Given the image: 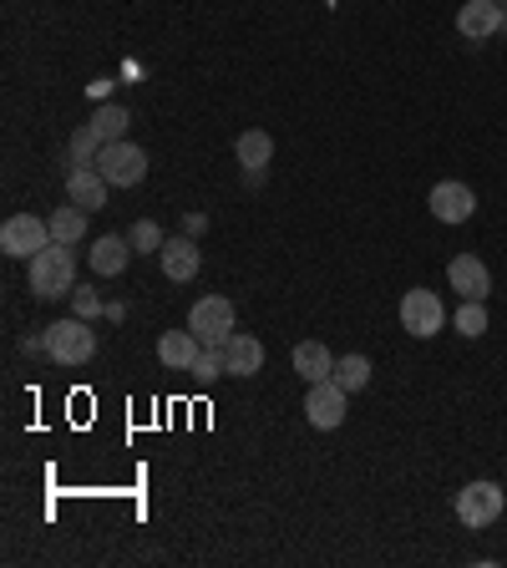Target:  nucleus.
<instances>
[{
	"mask_svg": "<svg viewBox=\"0 0 507 568\" xmlns=\"http://www.w3.org/2000/svg\"><path fill=\"white\" fill-rule=\"evenodd\" d=\"M31 265V295L37 300H61V295L76 290V255L72 244H56L51 239L37 259H25Z\"/></svg>",
	"mask_w": 507,
	"mask_h": 568,
	"instance_id": "1",
	"label": "nucleus"
},
{
	"mask_svg": "<svg viewBox=\"0 0 507 568\" xmlns=\"http://www.w3.org/2000/svg\"><path fill=\"white\" fill-rule=\"evenodd\" d=\"M41 340H46L51 365H86L92 355H97V335H92V320H82V314L46 326V335H41Z\"/></svg>",
	"mask_w": 507,
	"mask_h": 568,
	"instance_id": "2",
	"label": "nucleus"
},
{
	"mask_svg": "<svg viewBox=\"0 0 507 568\" xmlns=\"http://www.w3.org/2000/svg\"><path fill=\"white\" fill-rule=\"evenodd\" d=\"M188 330H194L204 345H229L239 330H234V300L229 295H204L188 310Z\"/></svg>",
	"mask_w": 507,
	"mask_h": 568,
	"instance_id": "3",
	"label": "nucleus"
},
{
	"mask_svg": "<svg viewBox=\"0 0 507 568\" xmlns=\"http://www.w3.org/2000/svg\"><path fill=\"white\" fill-rule=\"evenodd\" d=\"M46 244H51V218L11 214L0 224V249H6V259H37Z\"/></svg>",
	"mask_w": 507,
	"mask_h": 568,
	"instance_id": "4",
	"label": "nucleus"
},
{
	"mask_svg": "<svg viewBox=\"0 0 507 568\" xmlns=\"http://www.w3.org/2000/svg\"><path fill=\"white\" fill-rule=\"evenodd\" d=\"M92 168H97L102 178L112 183V188H137V183L147 178V153H143L137 143H127V137H122V143H107V147H102Z\"/></svg>",
	"mask_w": 507,
	"mask_h": 568,
	"instance_id": "5",
	"label": "nucleus"
},
{
	"mask_svg": "<svg viewBox=\"0 0 507 568\" xmlns=\"http://www.w3.org/2000/svg\"><path fill=\"white\" fill-rule=\"evenodd\" d=\"M345 406H351V391L340 386L335 375L330 381H310V391H304V422L314 432H335L345 422Z\"/></svg>",
	"mask_w": 507,
	"mask_h": 568,
	"instance_id": "6",
	"label": "nucleus"
},
{
	"mask_svg": "<svg viewBox=\"0 0 507 568\" xmlns=\"http://www.w3.org/2000/svg\"><path fill=\"white\" fill-rule=\"evenodd\" d=\"M503 508H507V497H503V487H497V483H467L457 493L462 528H487V523L503 518Z\"/></svg>",
	"mask_w": 507,
	"mask_h": 568,
	"instance_id": "7",
	"label": "nucleus"
},
{
	"mask_svg": "<svg viewBox=\"0 0 507 568\" xmlns=\"http://www.w3.org/2000/svg\"><path fill=\"white\" fill-rule=\"evenodd\" d=\"M401 326H406V335H416V340H432L436 330L447 326V310H442L436 290H406L401 295Z\"/></svg>",
	"mask_w": 507,
	"mask_h": 568,
	"instance_id": "8",
	"label": "nucleus"
},
{
	"mask_svg": "<svg viewBox=\"0 0 507 568\" xmlns=\"http://www.w3.org/2000/svg\"><path fill=\"white\" fill-rule=\"evenodd\" d=\"M432 214H436V224H467V218L477 214V194H472L467 183H457V178L436 183L432 188Z\"/></svg>",
	"mask_w": 507,
	"mask_h": 568,
	"instance_id": "9",
	"label": "nucleus"
},
{
	"mask_svg": "<svg viewBox=\"0 0 507 568\" xmlns=\"http://www.w3.org/2000/svg\"><path fill=\"white\" fill-rule=\"evenodd\" d=\"M157 265H163V275H168L173 285H194L198 265H204L194 234H183V239H168V244H163V249H157Z\"/></svg>",
	"mask_w": 507,
	"mask_h": 568,
	"instance_id": "10",
	"label": "nucleus"
},
{
	"mask_svg": "<svg viewBox=\"0 0 507 568\" xmlns=\"http://www.w3.org/2000/svg\"><path fill=\"white\" fill-rule=\"evenodd\" d=\"M503 0H467L457 11V31L467 41H487V37H497L503 31Z\"/></svg>",
	"mask_w": 507,
	"mask_h": 568,
	"instance_id": "11",
	"label": "nucleus"
},
{
	"mask_svg": "<svg viewBox=\"0 0 507 568\" xmlns=\"http://www.w3.org/2000/svg\"><path fill=\"white\" fill-rule=\"evenodd\" d=\"M447 285L462 295V300H487V290H493V275H487V265L477 255H457L447 265Z\"/></svg>",
	"mask_w": 507,
	"mask_h": 568,
	"instance_id": "12",
	"label": "nucleus"
},
{
	"mask_svg": "<svg viewBox=\"0 0 507 568\" xmlns=\"http://www.w3.org/2000/svg\"><path fill=\"white\" fill-rule=\"evenodd\" d=\"M107 194H112V183L102 178L97 168H72V173H66V198H72V204H82L86 214L107 208Z\"/></svg>",
	"mask_w": 507,
	"mask_h": 568,
	"instance_id": "13",
	"label": "nucleus"
},
{
	"mask_svg": "<svg viewBox=\"0 0 507 568\" xmlns=\"http://www.w3.org/2000/svg\"><path fill=\"white\" fill-rule=\"evenodd\" d=\"M198 355H204V340L194 330H168V335L157 340V361L168 365V371H194Z\"/></svg>",
	"mask_w": 507,
	"mask_h": 568,
	"instance_id": "14",
	"label": "nucleus"
},
{
	"mask_svg": "<svg viewBox=\"0 0 507 568\" xmlns=\"http://www.w3.org/2000/svg\"><path fill=\"white\" fill-rule=\"evenodd\" d=\"M133 255H137V249H133V239H127V234H102V239L92 244V269H97L102 279H117Z\"/></svg>",
	"mask_w": 507,
	"mask_h": 568,
	"instance_id": "15",
	"label": "nucleus"
},
{
	"mask_svg": "<svg viewBox=\"0 0 507 568\" xmlns=\"http://www.w3.org/2000/svg\"><path fill=\"white\" fill-rule=\"evenodd\" d=\"M234 157H239L249 173H265V163H275V137H269L265 127H249V133H239V143H234Z\"/></svg>",
	"mask_w": 507,
	"mask_h": 568,
	"instance_id": "16",
	"label": "nucleus"
},
{
	"mask_svg": "<svg viewBox=\"0 0 507 568\" xmlns=\"http://www.w3.org/2000/svg\"><path fill=\"white\" fill-rule=\"evenodd\" d=\"M224 361H229V375H259V365H265V340L234 335L229 345H224Z\"/></svg>",
	"mask_w": 507,
	"mask_h": 568,
	"instance_id": "17",
	"label": "nucleus"
},
{
	"mask_svg": "<svg viewBox=\"0 0 507 568\" xmlns=\"http://www.w3.org/2000/svg\"><path fill=\"white\" fill-rule=\"evenodd\" d=\"M294 371H300L304 381H330V375H335V355H330L320 340H300V345H294Z\"/></svg>",
	"mask_w": 507,
	"mask_h": 568,
	"instance_id": "18",
	"label": "nucleus"
},
{
	"mask_svg": "<svg viewBox=\"0 0 507 568\" xmlns=\"http://www.w3.org/2000/svg\"><path fill=\"white\" fill-rule=\"evenodd\" d=\"M51 239L56 244H82L86 239V208L66 198V204L51 214Z\"/></svg>",
	"mask_w": 507,
	"mask_h": 568,
	"instance_id": "19",
	"label": "nucleus"
},
{
	"mask_svg": "<svg viewBox=\"0 0 507 568\" xmlns=\"http://www.w3.org/2000/svg\"><path fill=\"white\" fill-rule=\"evenodd\" d=\"M102 147H107V137H102L92 122H82V127L72 133V168H92Z\"/></svg>",
	"mask_w": 507,
	"mask_h": 568,
	"instance_id": "20",
	"label": "nucleus"
},
{
	"mask_svg": "<svg viewBox=\"0 0 507 568\" xmlns=\"http://www.w3.org/2000/svg\"><path fill=\"white\" fill-rule=\"evenodd\" d=\"M335 381L351 391V396L365 391L371 386V361H365V355H345V361H335Z\"/></svg>",
	"mask_w": 507,
	"mask_h": 568,
	"instance_id": "21",
	"label": "nucleus"
},
{
	"mask_svg": "<svg viewBox=\"0 0 507 568\" xmlns=\"http://www.w3.org/2000/svg\"><path fill=\"white\" fill-rule=\"evenodd\" d=\"M92 127H97L107 143H122V137H127V127H133V112H127V107H97Z\"/></svg>",
	"mask_w": 507,
	"mask_h": 568,
	"instance_id": "22",
	"label": "nucleus"
},
{
	"mask_svg": "<svg viewBox=\"0 0 507 568\" xmlns=\"http://www.w3.org/2000/svg\"><path fill=\"white\" fill-rule=\"evenodd\" d=\"M127 239H133V249H137V255H153V249H163V244H168V239H163V229H157V224H153V218H143V224H133V229H127Z\"/></svg>",
	"mask_w": 507,
	"mask_h": 568,
	"instance_id": "23",
	"label": "nucleus"
},
{
	"mask_svg": "<svg viewBox=\"0 0 507 568\" xmlns=\"http://www.w3.org/2000/svg\"><path fill=\"white\" fill-rule=\"evenodd\" d=\"M457 330H462V335H483V330H487L483 300H467V304H462V310H457Z\"/></svg>",
	"mask_w": 507,
	"mask_h": 568,
	"instance_id": "24",
	"label": "nucleus"
},
{
	"mask_svg": "<svg viewBox=\"0 0 507 568\" xmlns=\"http://www.w3.org/2000/svg\"><path fill=\"white\" fill-rule=\"evenodd\" d=\"M72 300H76V314H82V320H92V314L102 310V304H97V295H92V290H82V285H76V290H72Z\"/></svg>",
	"mask_w": 507,
	"mask_h": 568,
	"instance_id": "25",
	"label": "nucleus"
},
{
	"mask_svg": "<svg viewBox=\"0 0 507 568\" xmlns=\"http://www.w3.org/2000/svg\"><path fill=\"white\" fill-rule=\"evenodd\" d=\"M503 31H507V16H503Z\"/></svg>",
	"mask_w": 507,
	"mask_h": 568,
	"instance_id": "26",
	"label": "nucleus"
}]
</instances>
